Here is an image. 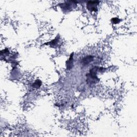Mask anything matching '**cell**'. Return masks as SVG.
I'll list each match as a JSON object with an SVG mask.
<instances>
[{
    "instance_id": "6da1fadb",
    "label": "cell",
    "mask_w": 137,
    "mask_h": 137,
    "mask_svg": "<svg viewBox=\"0 0 137 137\" xmlns=\"http://www.w3.org/2000/svg\"><path fill=\"white\" fill-rule=\"evenodd\" d=\"M100 68L99 67L95 66L92 68L90 72L87 74V83H90V84H94L96 81L99 80V79L97 76V72L99 71Z\"/></svg>"
},
{
    "instance_id": "7a4b0ae2",
    "label": "cell",
    "mask_w": 137,
    "mask_h": 137,
    "mask_svg": "<svg viewBox=\"0 0 137 137\" xmlns=\"http://www.w3.org/2000/svg\"><path fill=\"white\" fill-rule=\"evenodd\" d=\"M99 3V1H89L87 3V8L91 11H97L98 10L97 5Z\"/></svg>"
},
{
    "instance_id": "277c9868",
    "label": "cell",
    "mask_w": 137,
    "mask_h": 137,
    "mask_svg": "<svg viewBox=\"0 0 137 137\" xmlns=\"http://www.w3.org/2000/svg\"><path fill=\"white\" fill-rule=\"evenodd\" d=\"M66 64L67 69L70 70L72 68L73 65V53L71 54L69 59L66 61Z\"/></svg>"
},
{
    "instance_id": "5b68a950",
    "label": "cell",
    "mask_w": 137,
    "mask_h": 137,
    "mask_svg": "<svg viewBox=\"0 0 137 137\" xmlns=\"http://www.w3.org/2000/svg\"><path fill=\"white\" fill-rule=\"evenodd\" d=\"M41 84H42L41 81L40 80H37L33 84L32 86L36 88H39L41 86Z\"/></svg>"
},
{
    "instance_id": "8992f818",
    "label": "cell",
    "mask_w": 137,
    "mask_h": 137,
    "mask_svg": "<svg viewBox=\"0 0 137 137\" xmlns=\"http://www.w3.org/2000/svg\"><path fill=\"white\" fill-rule=\"evenodd\" d=\"M58 40H59V39L56 38L54 40H53V41H52L50 42H48L47 44H50L51 46H56V45H57L58 44Z\"/></svg>"
},
{
    "instance_id": "3957f363",
    "label": "cell",
    "mask_w": 137,
    "mask_h": 137,
    "mask_svg": "<svg viewBox=\"0 0 137 137\" xmlns=\"http://www.w3.org/2000/svg\"><path fill=\"white\" fill-rule=\"evenodd\" d=\"M93 56L91 55H88L84 57L81 60V63L84 65H87L93 61Z\"/></svg>"
},
{
    "instance_id": "52a82bcc",
    "label": "cell",
    "mask_w": 137,
    "mask_h": 137,
    "mask_svg": "<svg viewBox=\"0 0 137 137\" xmlns=\"http://www.w3.org/2000/svg\"><path fill=\"white\" fill-rule=\"evenodd\" d=\"M120 20H121L117 18H113L112 19V22L114 24H116L119 23L120 22Z\"/></svg>"
}]
</instances>
